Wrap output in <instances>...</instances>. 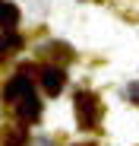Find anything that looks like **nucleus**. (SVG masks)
<instances>
[{"instance_id": "nucleus-1", "label": "nucleus", "mask_w": 139, "mask_h": 146, "mask_svg": "<svg viewBox=\"0 0 139 146\" xmlns=\"http://www.w3.org/2000/svg\"><path fill=\"white\" fill-rule=\"evenodd\" d=\"M26 95H32V67L16 70L13 80L3 86V102H22Z\"/></svg>"}, {"instance_id": "nucleus-2", "label": "nucleus", "mask_w": 139, "mask_h": 146, "mask_svg": "<svg viewBox=\"0 0 139 146\" xmlns=\"http://www.w3.org/2000/svg\"><path fill=\"white\" fill-rule=\"evenodd\" d=\"M76 114H79V121H82V127H95V124H98L101 105H98V99H95L89 89L76 92Z\"/></svg>"}, {"instance_id": "nucleus-3", "label": "nucleus", "mask_w": 139, "mask_h": 146, "mask_svg": "<svg viewBox=\"0 0 139 146\" xmlns=\"http://www.w3.org/2000/svg\"><path fill=\"white\" fill-rule=\"evenodd\" d=\"M41 86H44V92H51V95H57L63 86H66V73H63V67H54V64H48V67H41Z\"/></svg>"}, {"instance_id": "nucleus-4", "label": "nucleus", "mask_w": 139, "mask_h": 146, "mask_svg": "<svg viewBox=\"0 0 139 146\" xmlns=\"http://www.w3.org/2000/svg\"><path fill=\"white\" fill-rule=\"evenodd\" d=\"M16 117L22 121V124H29V121H38L41 117V102H38V95H26L19 105H16Z\"/></svg>"}, {"instance_id": "nucleus-5", "label": "nucleus", "mask_w": 139, "mask_h": 146, "mask_svg": "<svg viewBox=\"0 0 139 146\" xmlns=\"http://www.w3.org/2000/svg\"><path fill=\"white\" fill-rule=\"evenodd\" d=\"M16 22H19V10L10 3V0H0V26H3V29H13Z\"/></svg>"}, {"instance_id": "nucleus-6", "label": "nucleus", "mask_w": 139, "mask_h": 146, "mask_svg": "<svg viewBox=\"0 0 139 146\" xmlns=\"http://www.w3.org/2000/svg\"><path fill=\"white\" fill-rule=\"evenodd\" d=\"M16 44H19V35H3L0 38V54H3L7 48H16Z\"/></svg>"}]
</instances>
